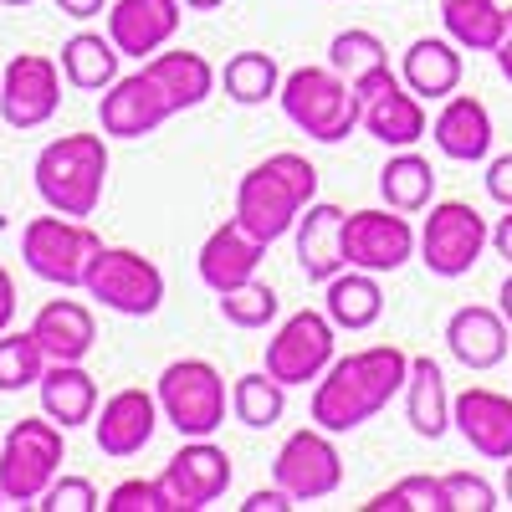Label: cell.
Segmentation results:
<instances>
[{
    "mask_svg": "<svg viewBox=\"0 0 512 512\" xmlns=\"http://www.w3.org/2000/svg\"><path fill=\"white\" fill-rule=\"evenodd\" d=\"M405 374H410V354L395 344H369L333 359L313 390V425H323L333 436L359 431L395 395H405Z\"/></svg>",
    "mask_w": 512,
    "mask_h": 512,
    "instance_id": "cell-1",
    "label": "cell"
},
{
    "mask_svg": "<svg viewBox=\"0 0 512 512\" xmlns=\"http://www.w3.org/2000/svg\"><path fill=\"white\" fill-rule=\"evenodd\" d=\"M318 200V169L303 159V154H267L262 164H251L241 185H236V221L251 231V236H262L267 246L282 241L297 216Z\"/></svg>",
    "mask_w": 512,
    "mask_h": 512,
    "instance_id": "cell-2",
    "label": "cell"
},
{
    "mask_svg": "<svg viewBox=\"0 0 512 512\" xmlns=\"http://www.w3.org/2000/svg\"><path fill=\"white\" fill-rule=\"evenodd\" d=\"M36 195L57 216L88 221L108 190V134H62L31 164Z\"/></svg>",
    "mask_w": 512,
    "mask_h": 512,
    "instance_id": "cell-3",
    "label": "cell"
},
{
    "mask_svg": "<svg viewBox=\"0 0 512 512\" xmlns=\"http://www.w3.org/2000/svg\"><path fill=\"white\" fill-rule=\"evenodd\" d=\"M282 113L297 134H308L313 144H344L359 128V98L354 82L333 67H297L282 77Z\"/></svg>",
    "mask_w": 512,
    "mask_h": 512,
    "instance_id": "cell-4",
    "label": "cell"
},
{
    "mask_svg": "<svg viewBox=\"0 0 512 512\" xmlns=\"http://www.w3.org/2000/svg\"><path fill=\"white\" fill-rule=\"evenodd\" d=\"M62 436L67 431L52 415H21L6 431V441H0V497H6V507H36L41 492L62 477Z\"/></svg>",
    "mask_w": 512,
    "mask_h": 512,
    "instance_id": "cell-5",
    "label": "cell"
},
{
    "mask_svg": "<svg viewBox=\"0 0 512 512\" xmlns=\"http://www.w3.org/2000/svg\"><path fill=\"white\" fill-rule=\"evenodd\" d=\"M487 246H492V226L472 200H431V216L415 231V256L425 262V272L446 282L472 272Z\"/></svg>",
    "mask_w": 512,
    "mask_h": 512,
    "instance_id": "cell-6",
    "label": "cell"
},
{
    "mask_svg": "<svg viewBox=\"0 0 512 512\" xmlns=\"http://www.w3.org/2000/svg\"><path fill=\"white\" fill-rule=\"evenodd\" d=\"M154 400H159V415L190 441V436L221 431L231 395H226L221 369L210 359H175V364H164V374L154 384Z\"/></svg>",
    "mask_w": 512,
    "mask_h": 512,
    "instance_id": "cell-7",
    "label": "cell"
},
{
    "mask_svg": "<svg viewBox=\"0 0 512 512\" xmlns=\"http://www.w3.org/2000/svg\"><path fill=\"white\" fill-rule=\"evenodd\" d=\"M98 231L77 216H31L21 226V262L31 277L52 282V287H82L93 256H98Z\"/></svg>",
    "mask_w": 512,
    "mask_h": 512,
    "instance_id": "cell-8",
    "label": "cell"
},
{
    "mask_svg": "<svg viewBox=\"0 0 512 512\" xmlns=\"http://www.w3.org/2000/svg\"><path fill=\"white\" fill-rule=\"evenodd\" d=\"M82 292L118 318H154L164 308V272L134 246H98Z\"/></svg>",
    "mask_w": 512,
    "mask_h": 512,
    "instance_id": "cell-9",
    "label": "cell"
},
{
    "mask_svg": "<svg viewBox=\"0 0 512 512\" xmlns=\"http://www.w3.org/2000/svg\"><path fill=\"white\" fill-rule=\"evenodd\" d=\"M354 98H359V128L369 139L390 144V149H415L425 139V128H431V118H425V98L410 93L405 77L390 72V67L359 77Z\"/></svg>",
    "mask_w": 512,
    "mask_h": 512,
    "instance_id": "cell-10",
    "label": "cell"
},
{
    "mask_svg": "<svg viewBox=\"0 0 512 512\" xmlns=\"http://www.w3.org/2000/svg\"><path fill=\"white\" fill-rule=\"evenodd\" d=\"M272 482L282 492H292V502H323L344 487V456L333 446V431L308 425V431H292L272 461Z\"/></svg>",
    "mask_w": 512,
    "mask_h": 512,
    "instance_id": "cell-11",
    "label": "cell"
},
{
    "mask_svg": "<svg viewBox=\"0 0 512 512\" xmlns=\"http://www.w3.org/2000/svg\"><path fill=\"white\" fill-rule=\"evenodd\" d=\"M333 359H338V328L318 308L292 313L267 338V374H277L287 390H292V384H308V379H323V369Z\"/></svg>",
    "mask_w": 512,
    "mask_h": 512,
    "instance_id": "cell-12",
    "label": "cell"
},
{
    "mask_svg": "<svg viewBox=\"0 0 512 512\" xmlns=\"http://www.w3.org/2000/svg\"><path fill=\"white\" fill-rule=\"evenodd\" d=\"M231 456L226 446H216L210 436H190L175 456L164 461L159 472V487L169 497V512H200L210 502H221L226 487H231Z\"/></svg>",
    "mask_w": 512,
    "mask_h": 512,
    "instance_id": "cell-13",
    "label": "cell"
},
{
    "mask_svg": "<svg viewBox=\"0 0 512 512\" xmlns=\"http://www.w3.org/2000/svg\"><path fill=\"white\" fill-rule=\"evenodd\" d=\"M62 62L41 57V52H16L0 72V118L11 128H41L52 123L62 108Z\"/></svg>",
    "mask_w": 512,
    "mask_h": 512,
    "instance_id": "cell-14",
    "label": "cell"
},
{
    "mask_svg": "<svg viewBox=\"0 0 512 512\" xmlns=\"http://www.w3.org/2000/svg\"><path fill=\"white\" fill-rule=\"evenodd\" d=\"M410 256H415V226L405 210L384 205V210H354V216H344V262L349 267L384 277V272H400Z\"/></svg>",
    "mask_w": 512,
    "mask_h": 512,
    "instance_id": "cell-15",
    "label": "cell"
},
{
    "mask_svg": "<svg viewBox=\"0 0 512 512\" xmlns=\"http://www.w3.org/2000/svg\"><path fill=\"white\" fill-rule=\"evenodd\" d=\"M169 118H175V108L164 103L159 82L144 67L128 72V77H113L103 88V103H98V123H103L108 139H149Z\"/></svg>",
    "mask_w": 512,
    "mask_h": 512,
    "instance_id": "cell-16",
    "label": "cell"
},
{
    "mask_svg": "<svg viewBox=\"0 0 512 512\" xmlns=\"http://www.w3.org/2000/svg\"><path fill=\"white\" fill-rule=\"evenodd\" d=\"M159 400L149 390H139V384H128V390L108 395L103 410L93 415V441L108 461H128V456H139L154 431H159Z\"/></svg>",
    "mask_w": 512,
    "mask_h": 512,
    "instance_id": "cell-17",
    "label": "cell"
},
{
    "mask_svg": "<svg viewBox=\"0 0 512 512\" xmlns=\"http://www.w3.org/2000/svg\"><path fill=\"white\" fill-rule=\"evenodd\" d=\"M451 425L461 441L487 461H512V395L472 384V390L451 395Z\"/></svg>",
    "mask_w": 512,
    "mask_h": 512,
    "instance_id": "cell-18",
    "label": "cell"
},
{
    "mask_svg": "<svg viewBox=\"0 0 512 512\" xmlns=\"http://www.w3.org/2000/svg\"><path fill=\"white\" fill-rule=\"evenodd\" d=\"M180 16H185L180 0H113L108 36H113V47H118L123 57L149 62L159 47H169V41H175Z\"/></svg>",
    "mask_w": 512,
    "mask_h": 512,
    "instance_id": "cell-19",
    "label": "cell"
},
{
    "mask_svg": "<svg viewBox=\"0 0 512 512\" xmlns=\"http://www.w3.org/2000/svg\"><path fill=\"white\" fill-rule=\"evenodd\" d=\"M262 256H267V241L251 236V231L231 216L226 226H216V231L205 236V246H200V256H195V267H200V282L221 297V292L251 282L256 267H262Z\"/></svg>",
    "mask_w": 512,
    "mask_h": 512,
    "instance_id": "cell-20",
    "label": "cell"
},
{
    "mask_svg": "<svg viewBox=\"0 0 512 512\" xmlns=\"http://www.w3.org/2000/svg\"><path fill=\"white\" fill-rule=\"evenodd\" d=\"M344 216H349V210H338V205H328V200H313L303 216H297V226H292L297 267H303V277L318 282V287L349 267V262H344Z\"/></svg>",
    "mask_w": 512,
    "mask_h": 512,
    "instance_id": "cell-21",
    "label": "cell"
},
{
    "mask_svg": "<svg viewBox=\"0 0 512 512\" xmlns=\"http://www.w3.org/2000/svg\"><path fill=\"white\" fill-rule=\"evenodd\" d=\"M31 333L41 354L52 364H82L98 344V323H93V308L77 303V297H52V303H41V313L31 318Z\"/></svg>",
    "mask_w": 512,
    "mask_h": 512,
    "instance_id": "cell-22",
    "label": "cell"
},
{
    "mask_svg": "<svg viewBox=\"0 0 512 512\" xmlns=\"http://www.w3.org/2000/svg\"><path fill=\"white\" fill-rule=\"evenodd\" d=\"M431 139L456 164H482L492 154V113H487V103L472 98V93L441 98V113L431 123Z\"/></svg>",
    "mask_w": 512,
    "mask_h": 512,
    "instance_id": "cell-23",
    "label": "cell"
},
{
    "mask_svg": "<svg viewBox=\"0 0 512 512\" xmlns=\"http://www.w3.org/2000/svg\"><path fill=\"white\" fill-rule=\"evenodd\" d=\"M507 318L497 313V308H482V303H472V308H456L451 313V323H446V349H451V359L461 364V369H472V374H487V369H497L502 359H507Z\"/></svg>",
    "mask_w": 512,
    "mask_h": 512,
    "instance_id": "cell-24",
    "label": "cell"
},
{
    "mask_svg": "<svg viewBox=\"0 0 512 512\" xmlns=\"http://www.w3.org/2000/svg\"><path fill=\"white\" fill-rule=\"evenodd\" d=\"M144 72L159 82V93H164V103L175 108V113H190V108H200L210 93H216V67H210L200 52H190V47H159L149 62H144Z\"/></svg>",
    "mask_w": 512,
    "mask_h": 512,
    "instance_id": "cell-25",
    "label": "cell"
},
{
    "mask_svg": "<svg viewBox=\"0 0 512 512\" xmlns=\"http://www.w3.org/2000/svg\"><path fill=\"white\" fill-rule=\"evenodd\" d=\"M400 77H405V88L420 93L425 103H441L461 88V47L451 36H415L405 47Z\"/></svg>",
    "mask_w": 512,
    "mask_h": 512,
    "instance_id": "cell-26",
    "label": "cell"
},
{
    "mask_svg": "<svg viewBox=\"0 0 512 512\" xmlns=\"http://www.w3.org/2000/svg\"><path fill=\"white\" fill-rule=\"evenodd\" d=\"M405 420L420 441H441L451 431V390L431 354H410L405 374Z\"/></svg>",
    "mask_w": 512,
    "mask_h": 512,
    "instance_id": "cell-27",
    "label": "cell"
},
{
    "mask_svg": "<svg viewBox=\"0 0 512 512\" xmlns=\"http://www.w3.org/2000/svg\"><path fill=\"white\" fill-rule=\"evenodd\" d=\"M41 415H52L62 431H77L98 415V379L82 364H47V374L36 379Z\"/></svg>",
    "mask_w": 512,
    "mask_h": 512,
    "instance_id": "cell-28",
    "label": "cell"
},
{
    "mask_svg": "<svg viewBox=\"0 0 512 512\" xmlns=\"http://www.w3.org/2000/svg\"><path fill=\"white\" fill-rule=\"evenodd\" d=\"M323 313L333 318V328H344V333L374 328L379 313H384L379 277L364 272V267H344L338 277H328V282H323Z\"/></svg>",
    "mask_w": 512,
    "mask_h": 512,
    "instance_id": "cell-29",
    "label": "cell"
},
{
    "mask_svg": "<svg viewBox=\"0 0 512 512\" xmlns=\"http://www.w3.org/2000/svg\"><path fill=\"white\" fill-rule=\"evenodd\" d=\"M118 47H113V36L103 31H77L62 41V77H67V88L77 93H103L108 82L118 77Z\"/></svg>",
    "mask_w": 512,
    "mask_h": 512,
    "instance_id": "cell-30",
    "label": "cell"
},
{
    "mask_svg": "<svg viewBox=\"0 0 512 512\" xmlns=\"http://www.w3.org/2000/svg\"><path fill=\"white\" fill-rule=\"evenodd\" d=\"M379 195H384V205L405 210V216L431 210V200H436V169H431V159L415 154V149H395L390 164L379 169Z\"/></svg>",
    "mask_w": 512,
    "mask_h": 512,
    "instance_id": "cell-31",
    "label": "cell"
},
{
    "mask_svg": "<svg viewBox=\"0 0 512 512\" xmlns=\"http://www.w3.org/2000/svg\"><path fill=\"white\" fill-rule=\"evenodd\" d=\"M507 11L497 0H441V26L461 52H492Z\"/></svg>",
    "mask_w": 512,
    "mask_h": 512,
    "instance_id": "cell-32",
    "label": "cell"
},
{
    "mask_svg": "<svg viewBox=\"0 0 512 512\" xmlns=\"http://www.w3.org/2000/svg\"><path fill=\"white\" fill-rule=\"evenodd\" d=\"M231 415L251 431H272V425L287 415V384L267 369H251V374H236L231 384Z\"/></svg>",
    "mask_w": 512,
    "mask_h": 512,
    "instance_id": "cell-33",
    "label": "cell"
},
{
    "mask_svg": "<svg viewBox=\"0 0 512 512\" xmlns=\"http://www.w3.org/2000/svg\"><path fill=\"white\" fill-rule=\"evenodd\" d=\"M221 82H226V98H231V103L256 108V103L277 98V88H282V67H277L272 52H236V57H226Z\"/></svg>",
    "mask_w": 512,
    "mask_h": 512,
    "instance_id": "cell-34",
    "label": "cell"
},
{
    "mask_svg": "<svg viewBox=\"0 0 512 512\" xmlns=\"http://www.w3.org/2000/svg\"><path fill=\"white\" fill-rule=\"evenodd\" d=\"M47 354H41V344H36V333L31 328H21V333H0V390L6 395H16V390H36V379L47 374Z\"/></svg>",
    "mask_w": 512,
    "mask_h": 512,
    "instance_id": "cell-35",
    "label": "cell"
},
{
    "mask_svg": "<svg viewBox=\"0 0 512 512\" xmlns=\"http://www.w3.org/2000/svg\"><path fill=\"white\" fill-rule=\"evenodd\" d=\"M328 67L344 72L349 82H359V77H369V72H379V67H390V52H384V41H379L374 31L349 26V31H338V36L328 41Z\"/></svg>",
    "mask_w": 512,
    "mask_h": 512,
    "instance_id": "cell-36",
    "label": "cell"
},
{
    "mask_svg": "<svg viewBox=\"0 0 512 512\" xmlns=\"http://www.w3.org/2000/svg\"><path fill=\"white\" fill-rule=\"evenodd\" d=\"M364 512H451L446 482L441 477H400L395 487H384L364 502Z\"/></svg>",
    "mask_w": 512,
    "mask_h": 512,
    "instance_id": "cell-37",
    "label": "cell"
},
{
    "mask_svg": "<svg viewBox=\"0 0 512 512\" xmlns=\"http://www.w3.org/2000/svg\"><path fill=\"white\" fill-rule=\"evenodd\" d=\"M277 292L267 287V282H241V287H231V292H221V318L231 323V328H241V333H256V328H267L272 318H277Z\"/></svg>",
    "mask_w": 512,
    "mask_h": 512,
    "instance_id": "cell-38",
    "label": "cell"
},
{
    "mask_svg": "<svg viewBox=\"0 0 512 512\" xmlns=\"http://www.w3.org/2000/svg\"><path fill=\"white\" fill-rule=\"evenodd\" d=\"M103 512H169V497H164L159 477H154V482L128 477V482H118V487L103 497Z\"/></svg>",
    "mask_w": 512,
    "mask_h": 512,
    "instance_id": "cell-39",
    "label": "cell"
},
{
    "mask_svg": "<svg viewBox=\"0 0 512 512\" xmlns=\"http://www.w3.org/2000/svg\"><path fill=\"white\" fill-rule=\"evenodd\" d=\"M36 507H41V512H98L103 497H98V487H93L88 477H57L47 492H41Z\"/></svg>",
    "mask_w": 512,
    "mask_h": 512,
    "instance_id": "cell-40",
    "label": "cell"
},
{
    "mask_svg": "<svg viewBox=\"0 0 512 512\" xmlns=\"http://www.w3.org/2000/svg\"><path fill=\"white\" fill-rule=\"evenodd\" d=\"M441 482H446V502H451V512H492V507H497L492 482L477 477V472H446Z\"/></svg>",
    "mask_w": 512,
    "mask_h": 512,
    "instance_id": "cell-41",
    "label": "cell"
},
{
    "mask_svg": "<svg viewBox=\"0 0 512 512\" xmlns=\"http://www.w3.org/2000/svg\"><path fill=\"white\" fill-rule=\"evenodd\" d=\"M487 195H492L502 210H512V154H497V159L487 164Z\"/></svg>",
    "mask_w": 512,
    "mask_h": 512,
    "instance_id": "cell-42",
    "label": "cell"
},
{
    "mask_svg": "<svg viewBox=\"0 0 512 512\" xmlns=\"http://www.w3.org/2000/svg\"><path fill=\"white\" fill-rule=\"evenodd\" d=\"M297 502H292V492H282L277 482L272 487H256L246 502H241V512H292Z\"/></svg>",
    "mask_w": 512,
    "mask_h": 512,
    "instance_id": "cell-43",
    "label": "cell"
},
{
    "mask_svg": "<svg viewBox=\"0 0 512 512\" xmlns=\"http://www.w3.org/2000/svg\"><path fill=\"white\" fill-rule=\"evenodd\" d=\"M16 323V282H11V272L0 267V333H6Z\"/></svg>",
    "mask_w": 512,
    "mask_h": 512,
    "instance_id": "cell-44",
    "label": "cell"
},
{
    "mask_svg": "<svg viewBox=\"0 0 512 512\" xmlns=\"http://www.w3.org/2000/svg\"><path fill=\"white\" fill-rule=\"evenodd\" d=\"M57 11L72 16V21H93V16L108 11V0H57Z\"/></svg>",
    "mask_w": 512,
    "mask_h": 512,
    "instance_id": "cell-45",
    "label": "cell"
},
{
    "mask_svg": "<svg viewBox=\"0 0 512 512\" xmlns=\"http://www.w3.org/2000/svg\"><path fill=\"white\" fill-rule=\"evenodd\" d=\"M492 57H497V72H502V77L512 82V11H507V21H502V36H497Z\"/></svg>",
    "mask_w": 512,
    "mask_h": 512,
    "instance_id": "cell-46",
    "label": "cell"
},
{
    "mask_svg": "<svg viewBox=\"0 0 512 512\" xmlns=\"http://www.w3.org/2000/svg\"><path fill=\"white\" fill-rule=\"evenodd\" d=\"M492 251L512 267V210H507V216H497V226H492Z\"/></svg>",
    "mask_w": 512,
    "mask_h": 512,
    "instance_id": "cell-47",
    "label": "cell"
},
{
    "mask_svg": "<svg viewBox=\"0 0 512 512\" xmlns=\"http://www.w3.org/2000/svg\"><path fill=\"white\" fill-rule=\"evenodd\" d=\"M497 313L507 318V328H512V272L502 277V287H497Z\"/></svg>",
    "mask_w": 512,
    "mask_h": 512,
    "instance_id": "cell-48",
    "label": "cell"
},
{
    "mask_svg": "<svg viewBox=\"0 0 512 512\" xmlns=\"http://www.w3.org/2000/svg\"><path fill=\"white\" fill-rule=\"evenodd\" d=\"M180 6H185V11H221L226 0H180Z\"/></svg>",
    "mask_w": 512,
    "mask_h": 512,
    "instance_id": "cell-49",
    "label": "cell"
},
{
    "mask_svg": "<svg viewBox=\"0 0 512 512\" xmlns=\"http://www.w3.org/2000/svg\"><path fill=\"white\" fill-rule=\"evenodd\" d=\"M502 497L512 502V461H507V477H502Z\"/></svg>",
    "mask_w": 512,
    "mask_h": 512,
    "instance_id": "cell-50",
    "label": "cell"
},
{
    "mask_svg": "<svg viewBox=\"0 0 512 512\" xmlns=\"http://www.w3.org/2000/svg\"><path fill=\"white\" fill-rule=\"evenodd\" d=\"M0 6H11V11H21V6H36V0H0Z\"/></svg>",
    "mask_w": 512,
    "mask_h": 512,
    "instance_id": "cell-51",
    "label": "cell"
}]
</instances>
